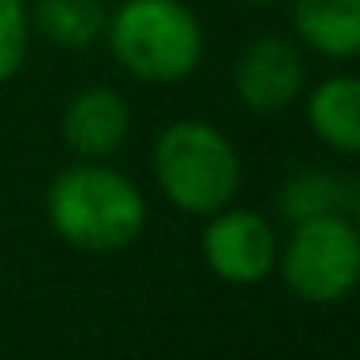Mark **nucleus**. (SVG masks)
Here are the masks:
<instances>
[{
    "label": "nucleus",
    "mask_w": 360,
    "mask_h": 360,
    "mask_svg": "<svg viewBox=\"0 0 360 360\" xmlns=\"http://www.w3.org/2000/svg\"><path fill=\"white\" fill-rule=\"evenodd\" d=\"M47 221L70 248L120 252L143 233L148 202L128 174L101 159H82L51 179Z\"/></svg>",
    "instance_id": "f257e3e1"
},
{
    "label": "nucleus",
    "mask_w": 360,
    "mask_h": 360,
    "mask_svg": "<svg viewBox=\"0 0 360 360\" xmlns=\"http://www.w3.org/2000/svg\"><path fill=\"white\" fill-rule=\"evenodd\" d=\"M105 35L112 58L151 86L186 82L205 55L202 20L182 0H120Z\"/></svg>",
    "instance_id": "f03ea898"
},
{
    "label": "nucleus",
    "mask_w": 360,
    "mask_h": 360,
    "mask_svg": "<svg viewBox=\"0 0 360 360\" xmlns=\"http://www.w3.org/2000/svg\"><path fill=\"white\" fill-rule=\"evenodd\" d=\"M151 167L167 202L194 217H210L233 205L240 190V155L210 120L186 117L167 124L151 151Z\"/></svg>",
    "instance_id": "7ed1b4c3"
},
{
    "label": "nucleus",
    "mask_w": 360,
    "mask_h": 360,
    "mask_svg": "<svg viewBox=\"0 0 360 360\" xmlns=\"http://www.w3.org/2000/svg\"><path fill=\"white\" fill-rule=\"evenodd\" d=\"M279 267L290 295L302 302L329 306L352 295L360 283V229L345 213L298 221L287 244H279Z\"/></svg>",
    "instance_id": "20e7f679"
},
{
    "label": "nucleus",
    "mask_w": 360,
    "mask_h": 360,
    "mask_svg": "<svg viewBox=\"0 0 360 360\" xmlns=\"http://www.w3.org/2000/svg\"><path fill=\"white\" fill-rule=\"evenodd\" d=\"M202 256L217 279L248 287L275 271L279 259V236L259 213L252 210H225L210 213L202 229Z\"/></svg>",
    "instance_id": "39448f33"
},
{
    "label": "nucleus",
    "mask_w": 360,
    "mask_h": 360,
    "mask_svg": "<svg viewBox=\"0 0 360 360\" xmlns=\"http://www.w3.org/2000/svg\"><path fill=\"white\" fill-rule=\"evenodd\" d=\"M236 97L252 112H283L290 101H298L306 86V63L298 47L283 35H264L248 43L233 66Z\"/></svg>",
    "instance_id": "423d86ee"
},
{
    "label": "nucleus",
    "mask_w": 360,
    "mask_h": 360,
    "mask_svg": "<svg viewBox=\"0 0 360 360\" xmlns=\"http://www.w3.org/2000/svg\"><path fill=\"white\" fill-rule=\"evenodd\" d=\"M132 109L112 86H86L63 112V140L78 159H109L124 148Z\"/></svg>",
    "instance_id": "0eeeda50"
},
{
    "label": "nucleus",
    "mask_w": 360,
    "mask_h": 360,
    "mask_svg": "<svg viewBox=\"0 0 360 360\" xmlns=\"http://www.w3.org/2000/svg\"><path fill=\"white\" fill-rule=\"evenodd\" d=\"M306 124L326 148L360 155V78L337 74L306 94Z\"/></svg>",
    "instance_id": "6e6552de"
},
{
    "label": "nucleus",
    "mask_w": 360,
    "mask_h": 360,
    "mask_svg": "<svg viewBox=\"0 0 360 360\" xmlns=\"http://www.w3.org/2000/svg\"><path fill=\"white\" fill-rule=\"evenodd\" d=\"M295 35L326 58L360 55V0H290Z\"/></svg>",
    "instance_id": "1a4fd4ad"
},
{
    "label": "nucleus",
    "mask_w": 360,
    "mask_h": 360,
    "mask_svg": "<svg viewBox=\"0 0 360 360\" xmlns=\"http://www.w3.org/2000/svg\"><path fill=\"white\" fill-rule=\"evenodd\" d=\"M356 198V190L333 171H321V167H310V171L290 174L279 186V213L298 225V221H314V217H329V213H345Z\"/></svg>",
    "instance_id": "9d476101"
},
{
    "label": "nucleus",
    "mask_w": 360,
    "mask_h": 360,
    "mask_svg": "<svg viewBox=\"0 0 360 360\" xmlns=\"http://www.w3.org/2000/svg\"><path fill=\"white\" fill-rule=\"evenodd\" d=\"M109 12L101 0H39L32 12V27H39L43 39L55 47L86 51L105 35Z\"/></svg>",
    "instance_id": "9b49d317"
},
{
    "label": "nucleus",
    "mask_w": 360,
    "mask_h": 360,
    "mask_svg": "<svg viewBox=\"0 0 360 360\" xmlns=\"http://www.w3.org/2000/svg\"><path fill=\"white\" fill-rule=\"evenodd\" d=\"M32 47V12L24 0H0V86L20 74Z\"/></svg>",
    "instance_id": "f8f14e48"
},
{
    "label": "nucleus",
    "mask_w": 360,
    "mask_h": 360,
    "mask_svg": "<svg viewBox=\"0 0 360 360\" xmlns=\"http://www.w3.org/2000/svg\"><path fill=\"white\" fill-rule=\"evenodd\" d=\"M352 213H356L352 221H356V229H360V190H356V198H352Z\"/></svg>",
    "instance_id": "ddd939ff"
},
{
    "label": "nucleus",
    "mask_w": 360,
    "mask_h": 360,
    "mask_svg": "<svg viewBox=\"0 0 360 360\" xmlns=\"http://www.w3.org/2000/svg\"><path fill=\"white\" fill-rule=\"evenodd\" d=\"M244 4H279V0H244Z\"/></svg>",
    "instance_id": "4468645a"
}]
</instances>
